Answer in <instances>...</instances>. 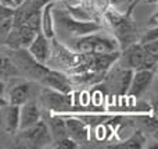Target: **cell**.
Returning a JSON list of instances; mask_svg holds the SVG:
<instances>
[{"instance_id":"15","label":"cell","mask_w":158,"mask_h":149,"mask_svg":"<svg viewBox=\"0 0 158 149\" xmlns=\"http://www.w3.org/2000/svg\"><path fill=\"white\" fill-rule=\"evenodd\" d=\"M42 119L44 120L47 128H49L50 135H52V138H53V142L57 141V139L64 138V137H68V134H67V127H65V119H64L60 113H54V112L47 110V113L44 114V116H43V113H42Z\"/></svg>"},{"instance_id":"28","label":"cell","mask_w":158,"mask_h":149,"mask_svg":"<svg viewBox=\"0 0 158 149\" xmlns=\"http://www.w3.org/2000/svg\"><path fill=\"white\" fill-rule=\"evenodd\" d=\"M49 2H56V0H49Z\"/></svg>"},{"instance_id":"5","label":"cell","mask_w":158,"mask_h":149,"mask_svg":"<svg viewBox=\"0 0 158 149\" xmlns=\"http://www.w3.org/2000/svg\"><path fill=\"white\" fill-rule=\"evenodd\" d=\"M11 60L15 64V67L18 68L19 74H25L28 78H31L32 81L39 82L40 78L49 71V67L44 66L43 63H39L29 52L27 47H21V49H14Z\"/></svg>"},{"instance_id":"26","label":"cell","mask_w":158,"mask_h":149,"mask_svg":"<svg viewBox=\"0 0 158 149\" xmlns=\"http://www.w3.org/2000/svg\"><path fill=\"white\" fill-rule=\"evenodd\" d=\"M6 103H7V100L4 99V96H3V95H0V107H2L3 105H6Z\"/></svg>"},{"instance_id":"8","label":"cell","mask_w":158,"mask_h":149,"mask_svg":"<svg viewBox=\"0 0 158 149\" xmlns=\"http://www.w3.org/2000/svg\"><path fill=\"white\" fill-rule=\"evenodd\" d=\"M36 33L38 32H35L32 28L27 27V25H11L10 31L4 38V43L11 50L28 47Z\"/></svg>"},{"instance_id":"3","label":"cell","mask_w":158,"mask_h":149,"mask_svg":"<svg viewBox=\"0 0 158 149\" xmlns=\"http://www.w3.org/2000/svg\"><path fill=\"white\" fill-rule=\"evenodd\" d=\"M53 20H54V25H57L58 29L72 36L86 35V33L97 32L101 29V25L96 21H81V20L74 18L65 10L53 8Z\"/></svg>"},{"instance_id":"2","label":"cell","mask_w":158,"mask_h":149,"mask_svg":"<svg viewBox=\"0 0 158 149\" xmlns=\"http://www.w3.org/2000/svg\"><path fill=\"white\" fill-rule=\"evenodd\" d=\"M53 138L44 120H39L36 124L24 130H18L14 134V148L21 149H40L52 147Z\"/></svg>"},{"instance_id":"21","label":"cell","mask_w":158,"mask_h":149,"mask_svg":"<svg viewBox=\"0 0 158 149\" xmlns=\"http://www.w3.org/2000/svg\"><path fill=\"white\" fill-rule=\"evenodd\" d=\"M52 147L56 149H77L79 148V144L75 142L72 138H69V137H64V138L54 141L52 144Z\"/></svg>"},{"instance_id":"16","label":"cell","mask_w":158,"mask_h":149,"mask_svg":"<svg viewBox=\"0 0 158 149\" xmlns=\"http://www.w3.org/2000/svg\"><path fill=\"white\" fill-rule=\"evenodd\" d=\"M64 119H65L67 134L69 138H72L79 145L89 141V128H87L86 123H83L81 119H75V117H64Z\"/></svg>"},{"instance_id":"27","label":"cell","mask_w":158,"mask_h":149,"mask_svg":"<svg viewBox=\"0 0 158 149\" xmlns=\"http://www.w3.org/2000/svg\"><path fill=\"white\" fill-rule=\"evenodd\" d=\"M24 2V0H13V4H14V7H18L21 3Z\"/></svg>"},{"instance_id":"13","label":"cell","mask_w":158,"mask_h":149,"mask_svg":"<svg viewBox=\"0 0 158 149\" xmlns=\"http://www.w3.org/2000/svg\"><path fill=\"white\" fill-rule=\"evenodd\" d=\"M27 49L39 63H43V64H46L49 61L50 56H52V43H50V39L46 38L42 32L36 33L33 41L31 42Z\"/></svg>"},{"instance_id":"19","label":"cell","mask_w":158,"mask_h":149,"mask_svg":"<svg viewBox=\"0 0 158 149\" xmlns=\"http://www.w3.org/2000/svg\"><path fill=\"white\" fill-rule=\"evenodd\" d=\"M19 75L18 68L10 57L0 55V78H10Z\"/></svg>"},{"instance_id":"7","label":"cell","mask_w":158,"mask_h":149,"mask_svg":"<svg viewBox=\"0 0 158 149\" xmlns=\"http://www.w3.org/2000/svg\"><path fill=\"white\" fill-rule=\"evenodd\" d=\"M129 14L125 15H119V14H112L107 13V18L110 20L112 28L115 29L117 33V41L119 43V46H122V49H125L126 46L135 43V36H136V27L132 22V20L129 18Z\"/></svg>"},{"instance_id":"4","label":"cell","mask_w":158,"mask_h":149,"mask_svg":"<svg viewBox=\"0 0 158 149\" xmlns=\"http://www.w3.org/2000/svg\"><path fill=\"white\" fill-rule=\"evenodd\" d=\"M119 59H122L123 67L131 70H156L158 63V56L148 55L140 43H132L125 47L122 55H119Z\"/></svg>"},{"instance_id":"22","label":"cell","mask_w":158,"mask_h":149,"mask_svg":"<svg viewBox=\"0 0 158 149\" xmlns=\"http://www.w3.org/2000/svg\"><path fill=\"white\" fill-rule=\"evenodd\" d=\"M153 41H158V27L157 28H150L144 35L140 38L139 43H148V42H153Z\"/></svg>"},{"instance_id":"14","label":"cell","mask_w":158,"mask_h":149,"mask_svg":"<svg viewBox=\"0 0 158 149\" xmlns=\"http://www.w3.org/2000/svg\"><path fill=\"white\" fill-rule=\"evenodd\" d=\"M42 120L40 106L35 100H28L24 105L19 106V124L18 130H24Z\"/></svg>"},{"instance_id":"23","label":"cell","mask_w":158,"mask_h":149,"mask_svg":"<svg viewBox=\"0 0 158 149\" xmlns=\"http://www.w3.org/2000/svg\"><path fill=\"white\" fill-rule=\"evenodd\" d=\"M13 15H14V8L0 3V21L10 20V18H13Z\"/></svg>"},{"instance_id":"10","label":"cell","mask_w":158,"mask_h":149,"mask_svg":"<svg viewBox=\"0 0 158 149\" xmlns=\"http://www.w3.org/2000/svg\"><path fill=\"white\" fill-rule=\"evenodd\" d=\"M156 75V70H135L132 74L131 85L126 94L129 96L139 98L140 95H143L148 88H150L151 82L154 80Z\"/></svg>"},{"instance_id":"20","label":"cell","mask_w":158,"mask_h":149,"mask_svg":"<svg viewBox=\"0 0 158 149\" xmlns=\"http://www.w3.org/2000/svg\"><path fill=\"white\" fill-rule=\"evenodd\" d=\"M132 74H133V70L131 68H123L118 72L117 75V88L119 95H125L129 89L131 85V80H132Z\"/></svg>"},{"instance_id":"6","label":"cell","mask_w":158,"mask_h":149,"mask_svg":"<svg viewBox=\"0 0 158 149\" xmlns=\"http://www.w3.org/2000/svg\"><path fill=\"white\" fill-rule=\"evenodd\" d=\"M38 98L43 107L49 112H54V113H68L72 112V100H71V94H63L56 89L43 88L39 89Z\"/></svg>"},{"instance_id":"1","label":"cell","mask_w":158,"mask_h":149,"mask_svg":"<svg viewBox=\"0 0 158 149\" xmlns=\"http://www.w3.org/2000/svg\"><path fill=\"white\" fill-rule=\"evenodd\" d=\"M67 46L77 53H112L119 50V43L115 38L96 32L74 36L67 41Z\"/></svg>"},{"instance_id":"11","label":"cell","mask_w":158,"mask_h":149,"mask_svg":"<svg viewBox=\"0 0 158 149\" xmlns=\"http://www.w3.org/2000/svg\"><path fill=\"white\" fill-rule=\"evenodd\" d=\"M39 84L47 88L56 89L63 94H71L72 92V81L68 75L57 71V70H49L43 77L40 78Z\"/></svg>"},{"instance_id":"24","label":"cell","mask_w":158,"mask_h":149,"mask_svg":"<svg viewBox=\"0 0 158 149\" xmlns=\"http://www.w3.org/2000/svg\"><path fill=\"white\" fill-rule=\"evenodd\" d=\"M140 45H142V43H140ZM142 46H143V49L148 53V55L158 56V41L148 42V43H143Z\"/></svg>"},{"instance_id":"9","label":"cell","mask_w":158,"mask_h":149,"mask_svg":"<svg viewBox=\"0 0 158 149\" xmlns=\"http://www.w3.org/2000/svg\"><path fill=\"white\" fill-rule=\"evenodd\" d=\"M36 88H38L36 81H22V82H18L10 88L6 100H7V103H11V105L21 106L25 102L32 100L36 96Z\"/></svg>"},{"instance_id":"25","label":"cell","mask_w":158,"mask_h":149,"mask_svg":"<svg viewBox=\"0 0 158 149\" xmlns=\"http://www.w3.org/2000/svg\"><path fill=\"white\" fill-rule=\"evenodd\" d=\"M158 27V22H157V13L151 17L150 22H148V28H157Z\"/></svg>"},{"instance_id":"12","label":"cell","mask_w":158,"mask_h":149,"mask_svg":"<svg viewBox=\"0 0 158 149\" xmlns=\"http://www.w3.org/2000/svg\"><path fill=\"white\" fill-rule=\"evenodd\" d=\"M19 124V106L6 103L0 107V128L6 134H14L18 131Z\"/></svg>"},{"instance_id":"17","label":"cell","mask_w":158,"mask_h":149,"mask_svg":"<svg viewBox=\"0 0 158 149\" xmlns=\"http://www.w3.org/2000/svg\"><path fill=\"white\" fill-rule=\"evenodd\" d=\"M56 2H49L42 7L40 10V32L46 38L53 39L56 33V25L53 20V8Z\"/></svg>"},{"instance_id":"18","label":"cell","mask_w":158,"mask_h":149,"mask_svg":"<svg viewBox=\"0 0 158 149\" xmlns=\"http://www.w3.org/2000/svg\"><path fill=\"white\" fill-rule=\"evenodd\" d=\"M144 144H146V137L143 135L142 131H136L126 141L121 142L118 145H111L110 148H112V149H140L144 147Z\"/></svg>"}]
</instances>
